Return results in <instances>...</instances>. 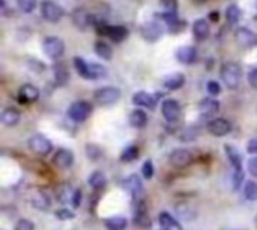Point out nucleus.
I'll list each match as a JSON object with an SVG mask.
<instances>
[{
  "mask_svg": "<svg viewBox=\"0 0 257 230\" xmlns=\"http://www.w3.org/2000/svg\"><path fill=\"white\" fill-rule=\"evenodd\" d=\"M219 75H221V80L224 82L226 88L230 89V91H235V89H238L239 85H241L242 69H241L239 63H236V62H226V63L221 66Z\"/></svg>",
  "mask_w": 257,
  "mask_h": 230,
  "instance_id": "f257e3e1",
  "label": "nucleus"
},
{
  "mask_svg": "<svg viewBox=\"0 0 257 230\" xmlns=\"http://www.w3.org/2000/svg\"><path fill=\"white\" fill-rule=\"evenodd\" d=\"M93 111V107L90 105V102L87 101H76L72 102L68 108V118L72 122L82 124L85 121H87L90 118V114Z\"/></svg>",
  "mask_w": 257,
  "mask_h": 230,
  "instance_id": "f03ea898",
  "label": "nucleus"
},
{
  "mask_svg": "<svg viewBox=\"0 0 257 230\" xmlns=\"http://www.w3.org/2000/svg\"><path fill=\"white\" fill-rule=\"evenodd\" d=\"M121 95L122 93H121V91L118 88H115V86H104V88H99L95 92L93 98H95V101H96L98 105L107 107V105L116 104L121 99Z\"/></svg>",
  "mask_w": 257,
  "mask_h": 230,
  "instance_id": "7ed1b4c3",
  "label": "nucleus"
},
{
  "mask_svg": "<svg viewBox=\"0 0 257 230\" xmlns=\"http://www.w3.org/2000/svg\"><path fill=\"white\" fill-rule=\"evenodd\" d=\"M29 149L38 157H47L53 150V143L43 134H35L27 141Z\"/></svg>",
  "mask_w": 257,
  "mask_h": 230,
  "instance_id": "20e7f679",
  "label": "nucleus"
},
{
  "mask_svg": "<svg viewBox=\"0 0 257 230\" xmlns=\"http://www.w3.org/2000/svg\"><path fill=\"white\" fill-rule=\"evenodd\" d=\"M43 50L45 56H48L53 60H57L65 53V43L57 36H47L43 43Z\"/></svg>",
  "mask_w": 257,
  "mask_h": 230,
  "instance_id": "39448f33",
  "label": "nucleus"
},
{
  "mask_svg": "<svg viewBox=\"0 0 257 230\" xmlns=\"http://www.w3.org/2000/svg\"><path fill=\"white\" fill-rule=\"evenodd\" d=\"M63 9L53 0H43L41 2V15L48 23H59L63 17Z\"/></svg>",
  "mask_w": 257,
  "mask_h": 230,
  "instance_id": "423d86ee",
  "label": "nucleus"
},
{
  "mask_svg": "<svg viewBox=\"0 0 257 230\" xmlns=\"http://www.w3.org/2000/svg\"><path fill=\"white\" fill-rule=\"evenodd\" d=\"M169 160H170L171 166H174L177 169H183L193 163V152L185 147H177V149L171 150Z\"/></svg>",
  "mask_w": 257,
  "mask_h": 230,
  "instance_id": "0eeeda50",
  "label": "nucleus"
},
{
  "mask_svg": "<svg viewBox=\"0 0 257 230\" xmlns=\"http://www.w3.org/2000/svg\"><path fill=\"white\" fill-rule=\"evenodd\" d=\"M96 27L101 35H107L115 43H122L128 38V29L125 26H107L104 23H99Z\"/></svg>",
  "mask_w": 257,
  "mask_h": 230,
  "instance_id": "6e6552de",
  "label": "nucleus"
},
{
  "mask_svg": "<svg viewBox=\"0 0 257 230\" xmlns=\"http://www.w3.org/2000/svg\"><path fill=\"white\" fill-rule=\"evenodd\" d=\"M235 41L241 48L251 50L257 46V35L248 27H239L235 33Z\"/></svg>",
  "mask_w": 257,
  "mask_h": 230,
  "instance_id": "1a4fd4ad",
  "label": "nucleus"
},
{
  "mask_svg": "<svg viewBox=\"0 0 257 230\" xmlns=\"http://www.w3.org/2000/svg\"><path fill=\"white\" fill-rule=\"evenodd\" d=\"M140 33L144 38L146 41L149 43H157L160 41L163 35H164V29L158 21H149V23H144L140 27Z\"/></svg>",
  "mask_w": 257,
  "mask_h": 230,
  "instance_id": "9d476101",
  "label": "nucleus"
},
{
  "mask_svg": "<svg viewBox=\"0 0 257 230\" xmlns=\"http://www.w3.org/2000/svg\"><path fill=\"white\" fill-rule=\"evenodd\" d=\"M29 202L33 208L40 209V211H47L51 205L50 196L43 189H32L29 193Z\"/></svg>",
  "mask_w": 257,
  "mask_h": 230,
  "instance_id": "9b49d317",
  "label": "nucleus"
},
{
  "mask_svg": "<svg viewBox=\"0 0 257 230\" xmlns=\"http://www.w3.org/2000/svg\"><path fill=\"white\" fill-rule=\"evenodd\" d=\"M206 128H208L209 134H212L215 137H224L232 131L230 122L226 121V119H221V118H215V119L209 121Z\"/></svg>",
  "mask_w": 257,
  "mask_h": 230,
  "instance_id": "f8f14e48",
  "label": "nucleus"
},
{
  "mask_svg": "<svg viewBox=\"0 0 257 230\" xmlns=\"http://www.w3.org/2000/svg\"><path fill=\"white\" fill-rule=\"evenodd\" d=\"M71 18H72V23H74V26L79 27L80 30H86L90 24H95L93 15H90L85 8L74 9V12L71 14Z\"/></svg>",
  "mask_w": 257,
  "mask_h": 230,
  "instance_id": "ddd939ff",
  "label": "nucleus"
},
{
  "mask_svg": "<svg viewBox=\"0 0 257 230\" xmlns=\"http://www.w3.org/2000/svg\"><path fill=\"white\" fill-rule=\"evenodd\" d=\"M161 113L167 122H176L180 116V105L176 99H166L161 105Z\"/></svg>",
  "mask_w": 257,
  "mask_h": 230,
  "instance_id": "4468645a",
  "label": "nucleus"
},
{
  "mask_svg": "<svg viewBox=\"0 0 257 230\" xmlns=\"http://www.w3.org/2000/svg\"><path fill=\"white\" fill-rule=\"evenodd\" d=\"M72 163H74V153L68 149H59L53 157V164L60 170H68Z\"/></svg>",
  "mask_w": 257,
  "mask_h": 230,
  "instance_id": "2eb2a0df",
  "label": "nucleus"
},
{
  "mask_svg": "<svg viewBox=\"0 0 257 230\" xmlns=\"http://www.w3.org/2000/svg\"><path fill=\"white\" fill-rule=\"evenodd\" d=\"M199 111H200L202 116L214 118L215 114L219 111V102L214 98H203L199 102Z\"/></svg>",
  "mask_w": 257,
  "mask_h": 230,
  "instance_id": "dca6fc26",
  "label": "nucleus"
},
{
  "mask_svg": "<svg viewBox=\"0 0 257 230\" xmlns=\"http://www.w3.org/2000/svg\"><path fill=\"white\" fill-rule=\"evenodd\" d=\"M122 186L128 191L129 194H132V197H140L141 193H143V185H141V179L137 176V175H131L128 176L124 182H122Z\"/></svg>",
  "mask_w": 257,
  "mask_h": 230,
  "instance_id": "f3484780",
  "label": "nucleus"
},
{
  "mask_svg": "<svg viewBox=\"0 0 257 230\" xmlns=\"http://www.w3.org/2000/svg\"><path fill=\"white\" fill-rule=\"evenodd\" d=\"M176 59L183 65H191L197 60V50L191 46L180 47L176 50Z\"/></svg>",
  "mask_w": 257,
  "mask_h": 230,
  "instance_id": "a211bd4d",
  "label": "nucleus"
},
{
  "mask_svg": "<svg viewBox=\"0 0 257 230\" xmlns=\"http://www.w3.org/2000/svg\"><path fill=\"white\" fill-rule=\"evenodd\" d=\"M21 113L15 107H8L0 113V122L5 127H15L20 122Z\"/></svg>",
  "mask_w": 257,
  "mask_h": 230,
  "instance_id": "6ab92c4d",
  "label": "nucleus"
},
{
  "mask_svg": "<svg viewBox=\"0 0 257 230\" xmlns=\"http://www.w3.org/2000/svg\"><path fill=\"white\" fill-rule=\"evenodd\" d=\"M18 95H20L21 102H35V101H38V98H40V89L36 86H33V85H30V83H27V85H23L20 88Z\"/></svg>",
  "mask_w": 257,
  "mask_h": 230,
  "instance_id": "aec40b11",
  "label": "nucleus"
},
{
  "mask_svg": "<svg viewBox=\"0 0 257 230\" xmlns=\"http://www.w3.org/2000/svg\"><path fill=\"white\" fill-rule=\"evenodd\" d=\"M183 85H185V75H183L182 72L170 74L164 79V88L169 89V91H177Z\"/></svg>",
  "mask_w": 257,
  "mask_h": 230,
  "instance_id": "412c9836",
  "label": "nucleus"
},
{
  "mask_svg": "<svg viewBox=\"0 0 257 230\" xmlns=\"http://www.w3.org/2000/svg\"><path fill=\"white\" fill-rule=\"evenodd\" d=\"M132 102L138 107H144V108H149V110L155 108V105H157L155 98L148 92H137L132 96Z\"/></svg>",
  "mask_w": 257,
  "mask_h": 230,
  "instance_id": "4be33fe9",
  "label": "nucleus"
},
{
  "mask_svg": "<svg viewBox=\"0 0 257 230\" xmlns=\"http://www.w3.org/2000/svg\"><path fill=\"white\" fill-rule=\"evenodd\" d=\"M209 33H211V27H209V24H208L206 20L200 18V20H197V21L193 24V35H194V38H196L197 41H205V40H208Z\"/></svg>",
  "mask_w": 257,
  "mask_h": 230,
  "instance_id": "5701e85b",
  "label": "nucleus"
},
{
  "mask_svg": "<svg viewBox=\"0 0 257 230\" xmlns=\"http://www.w3.org/2000/svg\"><path fill=\"white\" fill-rule=\"evenodd\" d=\"M174 212L183 221H193L197 217V211L193 206L187 205V203H177L174 206Z\"/></svg>",
  "mask_w": 257,
  "mask_h": 230,
  "instance_id": "b1692460",
  "label": "nucleus"
},
{
  "mask_svg": "<svg viewBox=\"0 0 257 230\" xmlns=\"http://www.w3.org/2000/svg\"><path fill=\"white\" fill-rule=\"evenodd\" d=\"M146 124H148V114H146L144 110L137 108V110L129 113V125L131 127L140 130V128L146 127Z\"/></svg>",
  "mask_w": 257,
  "mask_h": 230,
  "instance_id": "393cba45",
  "label": "nucleus"
},
{
  "mask_svg": "<svg viewBox=\"0 0 257 230\" xmlns=\"http://www.w3.org/2000/svg\"><path fill=\"white\" fill-rule=\"evenodd\" d=\"M224 150H226V153H227V158H229V161L232 163L233 169L242 170V157H241L239 150H238L235 146H232V144H226V146H224Z\"/></svg>",
  "mask_w": 257,
  "mask_h": 230,
  "instance_id": "a878e982",
  "label": "nucleus"
},
{
  "mask_svg": "<svg viewBox=\"0 0 257 230\" xmlns=\"http://www.w3.org/2000/svg\"><path fill=\"white\" fill-rule=\"evenodd\" d=\"M93 51L96 53L98 57H101L104 60H110V59L113 57V48H112V46H108L104 41H96L93 44Z\"/></svg>",
  "mask_w": 257,
  "mask_h": 230,
  "instance_id": "bb28decb",
  "label": "nucleus"
},
{
  "mask_svg": "<svg viewBox=\"0 0 257 230\" xmlns=\"http://www.w3.org/2000/svg\"><path fill=\"white\" fill-rule=\"evenodd\" d=\"M107 230H125L128 226V220L125 217H110L104 220Z\"/></svg>",
  "mask_w": 257,
  "mask_h": 230,
  "instance_id": "cd10ccee",
  "label": "nucleus"
},
{
  "mask_svg": "<svg viewBox=\"0 0 257 230\" xmlns=\"http://www.w3.org/2000/svg\"><path fill=\"white\" fill-rule=\"evenodd\" d=\"M158 221H160L161 227H163V229H167V230H173V229H174V230H180V229H182V226H180L169 212H161Z\"/></svg>",
  "mask_w": 257,
  "mask_h": 230,
  "instance_id": "c85d7f7f",
  "label": "nucleus"
},
{
  "mask_svg": "<svg viewBox=\"0 0 257 230\" xmlns=\"http://www.w3.org/2000/svg\"><path fill=\"white\" fill-rule=\"evenodd\" d=\"M54 80L59 86H65L69 82V72L65 65H54Z\"/></svg>",
  "mask_w": 257,
  "mask_h": 230,
  "instance_id": "c756f323",
  "label": "nucleus"
},
{
  "mask_svg": "<svg viewBox=\"0 0 257 230\" xmlns=\"http://www.w3.org/2000/svg\"><path fill=\"white\" fill-rule=\"evenodd\" d=\"M107 75V69L99 63H89V79L87 80H99Z\"/></svg>",
  "mask_w": 257,
  "mask_h": 230,
  "instance_id": "7c9ffc66",
  "label": "nucleus"
},
{
  "mask_svg": "<svg viewBox=\"0 0 257 230\" xmlns=\"http://www.w3.org/2000/svg\"><path fill=\"white\" fill-rule=\"evenodd\" d=\"M105 184H107V179H105L104 173L99 172V170L93 172V173L90 175V178H89V185H90L93 189H102V188L105 186Z\"/></svg>",
  "mask_w": 257,
  "mask_h": 230,
  "instance_id": "2f4dec72",
  "label": "nucleus"
},
{
  "mask_svg": "<svg viewBox=\"0 0 257 230\" xmlns=\"http://www.w3.org/2000/svg\"><path fill=\"white\" fill-rule=\"evenodd\" d=\"M59 200L62 203H72V197L76 194V189H72L68 184L62 185V188H59Z\"/></svg>",
  "mask_w": 257,
  "mask_h": 230,
  "instance_id": "473e14b6",
  "label": "nucleus"
},
{
  "mask_svg": "<svg viewBox=\"0 0 257 230\" xmlns=\"http://www.w3.org/2000/svg\"><path fill=\"white\" fill-rule=\"evenodd\" d=\"M74 68L83 79H89V62H86L82 57H74Z\"/></svg>",
  "mask_w": 257,
  "mask_h": 230,
  "instance_id": "72a5a7b5",
  "label": "nucleus"
},
{
  "mask_svg": "<svg viewBox=\"0 0 257 230\" xmlns=\"http://www.w3.org/2000/svg\"><path fill=\"white\" fill-rule=\"evenodd\" d=\"M241 15H242V12H241V9H239L238 5H229L227 6V9H226V18H227V21L230 24H236L241 20Z\"/></svg>",
  "mask_w": 257,
  "mask_h": 230,
  "instance_id": "f704fd0d",
  "label": "nucleus"
},
{
  "mask_svg": "<svg viewBox=\"0 0 257 230\" xmlns=\"http://www.w3.org/2000/svg\"><path fill=\"white\" fill-rule=\"evenodd\" d=\"M244 196H245V199H248V200H251V202H256V200H257V182L248 181V182L245 184Z\"/></svg>",
  "mask_w": 257,
  "mask_h": 230,
  "instance_id": "c9c22d12",
  "label": "nucleus"
},
{
  "mask_svg": "<svg viewBox=\"0 0 257 230\" xmlns=\"http://www.w3.org/2000/svg\"><path fill=\"white\" fill-rule=\"evenodd\" d=\"M138 157V147L137 146H128L121 155V160L125 161V163H129V161H134L137 160Z\"/></svg>",
  "mask_w": 257,
  "mask_h": 230,
  "instance_id": "e433bc0d",
  "label": "nucleus"
},
{
  "mask_svg": "<svg viewBox=\"0 0 257 230\" xmlns=\"http://www.w3.org/2000/svg\"><path fill=\"white\" fill-rule=\"evenodd\" d=\"M17 3H18V8H20L21 12L30 14L36 8V3H38V0H17Z\"/></svg>",
  "mask_w": 257,
  "mask_h": 230,
  "instance_id": "4c0bfd02",
  "label": "nucleus"
},
{
  "mask_svg": "<svg viewBox=\"0 0 257 230\" xmlns=\"http://www.w3.org/2000/svg\"><path fill=\"white\" fill-rule=\"evenodd\" d=\"M86 153H87V157L92 160V161H96L102 157V150L99 146L96 144H87L86 146Z\"/></svg>",
  "mask_w": 257,
  "mask_h": 230,
  "instance_id": "58836bf2",
  "label": "nucleus"
},
{
  "mask_svg": "<svg viewBox=\"0 0 257 230\" xmlns=\"http://www.w3.org/2000/svg\"><path fill=\"white\" fill-rule=\"evenodd\" d=\"M27 68L32 72H36V74H41V72L45 71V65L41 60H36V59H29L27 60Z\"/></svg>",
  "mask_w": 257,
  "mask_h": 230,
  "instance_id": "ea45409f",
  "label": "nucleus"
},
{
  "mask_svg": "<svg viewBox=\"0 0 257 230\" xmlns=\"http://www.w3.org/2000/svg\"><path fill=\"white\" fill-rule=\"evenodd\" d=\"M242 181H244V172L235 169L233 173H232V188H233V191H236V189L241 188Z\"/></svg>",
  "mask_w": 257,
  "mask_h": 230,
  "instance_id": "a19ab883",
  "label": "nucleus"
},
{
  "mask_svg": "<svg viewBox=\"0 0 257 230\" xmlns=\"http://www.w3.org/2000/svg\"><path fill=\"white\" fill-rule=\"evenodd\" d=\"M206 89H208V93H209L211 96H218L219 93H221V86H219V83L215 82V80L208 82Z\"/></svg>",
  "mask_w": 257,
  "mask_h": 230,
  "instance_id": "79ce46f5",
  "label": "nucleus"
},
{
  "mask_svg": "<svg viewBox=\"0 0 257 230\" xmlns=\"http://www.w3.org/2000/svg\"><path fill=\"white\" fill-rule=\"evenodd\" d=\"M141 173H143L144 179H152V176H154V164H152L151 160L144 161V164L141 167Z\"/></svg>",
  "mask_w": 257,
  "mask_h": 230,
  "instance_id": "37998d69",
  "label": "nucleus"
},
{
  "mask_svg": "<svg viewBox=\"0 0 257 230\" xmlns=\"http://www.w3.org/2000/svg\"><path fill=\"white\" fill-rule=\"evenodd\" d=\"M161 6L167 14H176V9H177L176 0H161Z\"/></svg>",
  "mask_w": 257,
  "mask_h": 230,
  "instance_id": "c03bdc74",
  "label": "nucleus"
},
{
  "mask_svg": "<svg viewBox=\"0 0 257 230\" xmlns=\"http://www.w3.org/2000/svg\"><path fill=\"white\" fill-rule=\"evenodd\" d=\"M14 230H35V224L27 218H21V220L17 221Z\"/></svg>",
  "mask_w": 257,
  "mask_h": 230,
  "instance_id": "a18cd8bd",
  "label": "nucleus"
},
{
  "mask_svg": "<svg viewBox=\"0 0 257 230\" xmlns=\"http://www.w3.org/2000/svg\"><path fill=\"white\" fill-rule=\"evenodd\" d=\"M54 215H56V218H57V220H60V221L72 220V218L76 217V214L72 212V211H69V209H57Z\"/></svg>",
  "mask_w": 257,
  "mask_h": 230,
  "instance_id": "49530a36",
  "label": "nucleus"
},
{
  "mask_svg": "<svg viewBox=\"0 0 257 230\" xmlns=\"http://www.w3.org/2000/svg\"><path fill=\"white\" fill-rule=\"evenodd\" d=\"M248 172L253 178H257V157L248 160Z\"/></svg>",
  "mask_w": 257,
  "mask_h": 230,
  "instance_id": "de8ad7c7",
  "label": "nucleus"
},
{
  "mask_svg": "<svg viewBox=\"0 0 257 230\" xmlns=\"http://www.w3.org/2000/svg\"><path fill=\"white\" fill-rule=\"evenodd\" d=\"M248 83L253 89H257V68H253L248 72Z\"/></svg>",
  "mask_w": 257,
  "mask_h": 230,
  "instance_id": "09e8293b",
  "label": "nucleus"
},
{
  "mask_svg": "<svg viewBox=\"0 0 257 230\" xmlns=\"http://www.w3.org/2000/svg\"><path fill=\"white\" fill-rule=\"evenodd\" d=\"M247 150H248L250 153H257V137H253V138L248 141Z\"/></svg>",
  "mask_w": 257,
  "mask_h": 230,
  "instance_id": "8fccbe9b",
  "label": "nucleus"
},
{
  "mask_svg": "<svg viewBox=\"0 0 257 230\" xmlns=\"http://www.w3.org/2000/svg\"><path fill=\"white\" fill-rule=\"evenodd\" d=\"M80 202H82V191L76 189V194H74V197H72V205H74V208H79Z\"/></svg>",
  "mask_w": 257,
  "mask_h": 230,
  "instance_id": "3c124183",
  "label": "nucleus"
},
{
  "mask_svg": "<svg viewBox=\"0 0 257 230\" xmlns=\"http://www.w3.org/2000/svg\"><path fill=\"white\" fill-rule=\"evenodd\" d=\"M211 18H214V20H218V12H216V14H215V12H212V14H211Z\"/></svg>",
  "mask_w": 257,
  "mask_h": 230,
  "instance_id": "603ef678",
  "label": "nucleus"
},
{
  "mask_svg": "<svg viewBox=\"0 0 257 230\" xmlns=\"http://www.w3.org/2000/svg\"><path fill=\"white\" fill-rule=\"evenodd\" d=\"M256 227H257V215H256Z\"/></svg>",
  "mask_w": 257,
  "mask_h": 230,
  "instance_id": "864d4df0",
  "label": "nucleus"
},
{
  "mask_svg": "<svg viewBox=\"0 0 257 230\" xmlns=\"http://www.w3.org/2000/svg\"><path fill=\"white\" fill-rule=\"evenodd\" d=\"M163 230H167V229H163Z\"/></svg>",
  "mask_w": 257,
  "mask_h": 230,
  "instance_id": "5fc2aeb1",
  "label": "nucleus"
}]
</instances>
